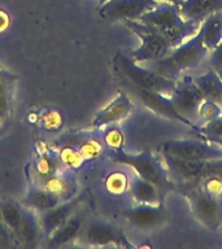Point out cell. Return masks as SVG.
I'll return each mask as SVG.
<instances>
[{"label":"cell","instance_id":"cell-8","mask_svg":"<svg viewBox=\"0 0 222 249\" xmlns=\"http://www.w3.org/2000/svg\"><path fill=\"white\" fill-rule=\"evenodd\" d=\"M195 218L206 229L216 231L222 227V197H213L199 188L186 194Z\"/></svg>","mask_w":222,"mask_h":249},{"label":"cell","instance_id":"cell-24","mask_svg":"<svg viewBox=\"0 0 222 249\" xmlns=\"http://www.w3.org/2000/svg\"><path fill=\"white\" fill-rule=\"evenodd\" d=\"M196 134L203 136L204 139L209 140L212 143H216L222 147V117L217 120L210 121L208 124H198L192 127Z\"/></svg>","mask_w":222,"mask_h":249},{"label":"cell","instance_id":"cell-9","mask_svg":"<svg viewBox=\"0 0 222 249\" xmlns=\"http://www.w3.org/2000/svg\"><path fill=\"white\" fill-rule=\"evenodd\" d=\"M169 97L177 112L190 121L191 124H194V126H196L199 107L204 99L199 91L198 86L195 85L194 79L191 77H185L182 81L177 82L174 92Z\"/></svg>","mask_w":222,"mask_h":249},{"label":"cell","instance_id":"cell-18","mask_svg":"<svg viewBox=\"0 0 222 249\" xmlns=\"http://www.w3.org/2000/svg\"><path fill=\"white\" fill-rule=\"evenodd\" d=\"M204 100H213L222 105V81L216 70L210 68L205 73L192 78Z\"/></svg>","mask_w":222,"mask_h":249},{"label":"cell","instance_id":"cell-17","mask_svg":"<svg viewBox=\"0 0 222 249\" xmlns=\"http://www.w3.org/2000/svg\"><path fill=\"white\" fill-rule=\"evenodd\" d=\"M73 206V201H65L60 202L58 205L54 206V208H51V209L46 210V212H42L39 222H40L43 235L50 236L58 227H61L70 218Z\"/></svg>","mask_w":222,"mask_h":249},{"label":"cell","instance_id":"cell-26","mask_svg":"<svg viewBox=\"0 0 222 249\" xmlns=\"http://www.w3.org/2000/svg\"><path fill=\"white\" fill-rule=\"evenodd\" d=\"M199 190L204 194L213 196V197H222V173L210 174L202 180H199Z\"/></svg>","mask_w":222,"mask_h":249},{"label":"cell","instance_id":"cell-34","mask_svg":"<svg viewBox=\"0 0 222 249\" xmlns=\"http://www.w3.org/2000/svg\"><path fill=\"white\" fill-rule=\"evenodd\" d=\"M105 1H107V0H99V4H103L105 3Z\"/></svg>","mask_w":222,"mask_h":249},{"label":"cell","instance_id":"cell-29","mask_svg":"<svg viewBox=\"0 0 222 249\" xmlns=\"http://www.w3.org/2000/svg\"><path fill=\"white\" fill-rule=\"evenodd\" d=\"M17 241L8 226L0 219V249H9L17 247Z\"/></svg>","mask_w":222,"mask_h":249},{"label":"cell","instance_id":"cell-7","mask_svg":"<svg viewBox=\"0 0 222 249\" xmlns=\"http://www.w3.org/2000/svg\"><path fill=\"white\" fill-rule=\"evenodd\" d=\"M160 155L183 160H220L222 159V147L209 140L182 139L167 140L157 148Z\"/></svg>","mask_w":222,"mask_h":249},{"label":"cell","instance_id":"cell-32","mask_svg":"<svg viewBox=\"0 0 222 249\" xmlns=\"http://www.w3.org/2000/svg\"><path fill=\"white\" fill-rule=\"evenodd\" d=\"M156 1H161V3H169V4H173V5H181V4L185 1V0H156Z\"/></svg>","mask_w":222,"mask_h":249},{"label":"cell","instance_id":"cell-13","mask_svg":"<svg viewBox=\"0 0 222 249\" xmlns=\"http://www.w3.org/2000/svg\"><path fill=\"white\" fill-rule=\"evenodd\" d=\"M125 218L130 225L142 230L159 227L166 221V213L161 205L139 204L125 212Z\"/></svg>","mask_w":222,"mask_h":249},{"label":"cell","instance_id":"cell-16","mask_svg":"<svg viewBox=\"0 0 222 249\" xmlns=\"http://www.w3.org/2000/svg\"><path fill=\"white\" fill-rule=\"evenodd\" d=\"M178 9L185 19L203 22L208 16L222 12V0H185Z\"/></svg>","mask_w":222,"mask_h":249},{"label":"cell","instance_id":"cell-10","mask_svg":"<svg viewBox=\"0 0 222 249\" xmlns=\"http://www.w3.org/2000/svg\"><path fill=\"white\" fill-rule=\"evenodd\" d=\"M157 3L156 0H107L99 7V16L109 22L138 19Z\"/></svg>","mask_w":222,"mask_h":249},{"label":"cell","instance_id":"cell-23","mask_svg":"<svg viewBox=\"0 0 222 249\" xmlns=\"http://www.w3.org/2000/svg\"><path fill=\"white\" fill-rule=\"evenodd\" d=\"M25 208H21L18 204L12 201L3 202L0 205V219L8 226V229L11 230L12 232L15 231L16 227L18 226L19 221L23 215Z\"/></svg>","mask_w":222,"mask_h":249},{"label":"cell","instance_id":"cell-12","mask_svg":"<svg viewBox=\"0 0 222 249\" xmlns=\"http://www.w3.org/2000/svg\"><path fill=\"white\" fill-rule=\"evenodd\" d=\"M83 239L86 244L92 245V247H109V245L124 247V248L132 247L120 229L105 222L90 223L83 233Z\"/></svg>","mask_w":222,"mask_h":249},{"label":"cell","instance_id":"cell-4","mask_svg":"<svg viewBox=\"0 0 222 249\" xmlns=\"http://www.w3.org/2000/svg\"><path fill=\"white\" fill-rule=\"evenodd\" d=\"M122 22L140 39V46L130 53V57L135 62L148 64L164 57L173 50L171 43L160 31L136 19H125Z\"/></svg>","mask_w":222,"mask_h":249},{"label":"cell","instance_id":"cell-33","mask_svg":"<svg viewBox=\"0 0 222 249\" xmlns=\"http://www.w3.org/2000/svg\"><path fill=\"white\" fill-rule=\"evenodd\" d=\"M217 74H218V77L221 78V81H222V70H217Z\"/></svg>","mask_w":222,"mask_h":249},{"label":"cell","instance_id":"cell-1","mask_svg":"<svg viewBox=\"0 0 222 249\" xmlns=\"http://www.w3.org/2000/svg\"><path fill=\"white\" fill-rule=\"evenodd\" d=\"M136 21L160 31L171 43L173 50L186 42L187 39L194 36L202 25L199 21H188L183 18L177 5L161 1L143 13Z\"/></svg>","mask_w":222,"mask_h":249},{"label":"cell","instance_id":"cell-3","mask_svg":"<svg viewBox=\"0 0 222 249\" xmlns=\"http://www.w3.org/2000/svg\"><path fill=\"white\" fill-rule=\"evenodd\" d=\"M114 65L118 74L124 78L128 86L155 91L166 96H170L177 87V81L164 77L147 66L139 65L130 56L117 54L114 58Z\"/></svg>","mask_w":222,"mask_h":249},{"label":"cell","instance_id":"cell-28","mask_svg":"<svg viewBox=\"0 0 222 249\" xmlns=\"http://www.w3.org/2000/svg\"><path fill=\"white\" fill-rule=\"evenodd\" d=\"M105 184H107L108 191H111L112 194L121 195L124 194L125 191L129 188V186H130V180H129L128 177H126L124 173L116 171V173H113V174H111L108 178H107Z\"/></svg>","mask_w":222,"mask_h":249},{"label":"cell","instance_id":"cell-27","mask_svg":"<svg viewBox=\"0 0 222 249\" xmlns=\"http://www.w3.org/2000/svg\"><path fill=\"white\" fill-rule=\"evenodd\" d=\"M11 89H9V81L8 75L0 68V121L7 117L11 105Z\"/></svg>","mask_w":222,"mask_h":249},{"label":"cell","instance_id":"cell-31","mask_svg":"<svg viewBox=\"0 0 222 249\" xmlns=\"http://www.w3.org/2000/svg\"><path fill=\"white\" fill-rule=\"evenodd\" d=\"M209 65L213 70H222V40L209 52Z\"/></svg>","mask_w":222,"mask_h":249},{"label":"cell","instance_id":"cell-15","mask_svg":"<svg viewBox=\"0 0 222 249\" xmlns=\"http://www.w3.org/2000/svg\"><path fill=\"white\" fill-rule=\"evenodd\" d=\"M17 244L21 247H33L42 235L40 222L35 217L34 212L29 208L25 209L18 226L13 231Z\"/></svg>","mask_w":222,"mask_h":249},{"label":"cell","instance_id":"cell-14","mask_svg":"<svg viewBox=\"0 0 222 249\" xmlns=\"http://www.w3.org/2000/svg\"><path fill=\"white\" fill-rule=\"evenodd\" d=\"M132 110V104L126 95H120L109 105H107L103 110L97 113L95 120L92 121L93 127H104L108 124H113L120 122L130 114Z\"/></svg>","mask_w":222,"mask_h":249},{"label":"cell","instance_id":"cell-2","mask_svg":"<svg viewBox=\"0 0 222 249\" xmlns=\"http://www.w3.org/2000/svg\"><path fill=\"white\" fill-rule=\"evenodd\" d=\"M208 54L209 51L203 44L202 33L199 29L194 36L187 39L181 46L175 47L174 50H171L164 57L148 62L146 66L164 77L177 81L183 71L195 69L196 66L200 65L208 57Z\"/></svg>","mask_w":222,"mask_h":249},{"label":"cell","instance_id":"cell-6","mask_svg":"<svg viewBox=\"0 0 222 249\" xmlns=\"http://www.w3.org/2000/svg\"><path fill=\"white\" fill-rule=\"evenodd\" d=\"M169 177L178 182L198 183L214 173H222V159L220 160H183L167 155H160Z\"/></svg>","mask_w":222,"mask_h":249},{"label":"cell","instance_id":"cell-5","mask_svg":"<svg viewBox=\"0 0 222 249\" xmlns=\"http://www.w3.org/2000/svg\"><path fill=\"white\" fill-rule=\"evenodd\" d=\"M111 159L113 162L121 163L130 166L135 171L136 175L146 179L148 182L153 183L157 188H166L169 186L166 169L159 159L149 152H142L139 155H130L122 149H113L111 153Z\"/></svg>","mask_w":222,"mask_h":249},{"label":"cell","instance_id":"cell-19","mask_svg":"<svg viewBox=\"0 0 222 249\" xmlns=\"http://www.w3.org/2000/svg\"><path fill=\"white\" fill-rule=\"evenodd\" d=\"M130 194L138 204H151V205H160L159 188L153 183L148 182L140 177H132L130 179L129 186Z\"/></svg>","mask_w":222,"mask_h":249},{"label":"cell","instance_id":"cell-22","mask_svg":"<svg viewBox=\"0 0 222 249\" xmlns=\"http://www.w3.org/2000/svg\"><path fill=\"white\" fill-rule=\"evenodd\" d=\"M81 229V218H69L61 227H58L52 235H50V244L48 245L52 247V248H60L62 245L68 244L69 241H72L78 236Z\"/></svg>","mask_w":222,"mask_h":249},{"label":"cell","instance_id":"cell-25","mask_svg":"<svg viewBox=\"0 0 222 249\" xmlns=\"http://www.w3.org/2000/svg\"><path fill=\"white\" fill-rule=\"evenodd\" d=\"M222 117V105L213 100H203L198 110V124H208Z\"/></svg>","mask_w":222,"mask_h":249},{"label":"cell","instance_id":"cell-11","mask_svg":"<svg viewBox=\"0 0 222 249\" xmlns=\"http://www.w3.org/2000/svg\"><path fill=\"white\" fill-rule=\"evenodd\" d=\"M129 89L135 93V96L148 109H151L152 112H155L156 114L165 117L167 120L175 121V122H179V124H186L188 127H194V124H191L190 121L186 120L185 117L181 116L177 112L174 105L171 104L170 97L166 96V95L155 92V91H149V89H139V87H132V86H129Z\"/></svg>","mask_w":222,"mask_h":249},{"label":"cell","instance_id":"cell-20","mask_svg":"<svg viewBox=\"0 0 222 249\" xmlns=\"http://www.w3.org/2000/svg\"><path fill=\"white\" fill-rule=\"evenodd\" d=\"M61 201V196L50 188H42V187H34L31 188L26 197V205L30 209L39 210L40 213L58 205Z\"/></svg>","mask_w":222,"mask_h":249},{"label":"cell","instance_id":"cell-30","mask_svg":"<svg viewBox=\"0 0 222 249\" xmlns=\"http://www.w3.org/2000/svg\"><path fill=\"white\" fill-rule=\"evenodd\" d=\"M105 143L108 144L112 149H121L124 143V135L120 128L113 127L105 134Z\"/></svg>","mask_w":222,"mask_h":249},{"label":"cell","instance_id":"cell-21","mask_svg":"<svg viewBox=\"0 0 222 249\" xmlns=\"http://www.w3.org/2000/svg\"><path fill=\"white\" fill-rule=\"evenodd\" d=\"M200 33L203 44L210 52L222 40V12L213 13L203 19Z\"/></svg>","mask_w":222,"mask_h":249}]
</instances>
